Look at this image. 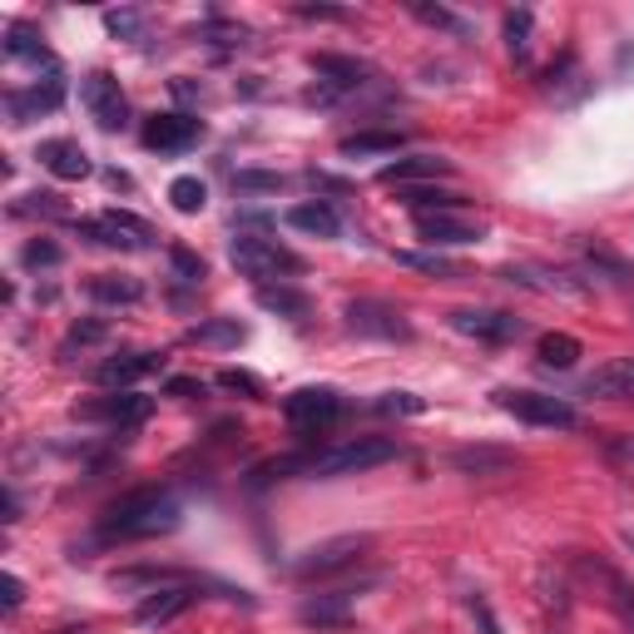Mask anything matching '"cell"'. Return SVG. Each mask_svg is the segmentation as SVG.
<instances>
[{
    "mask_svg": "<svg viewBox=\"0 0 634 634\" xmlns=\"http://www.w3.org/2000/svg\"><path fill=\"white\" fill-rule=\"evenodd\" d=\"M550 634H565V630H550Z\"/></svg>",
    "mask_w": 634,
    "mask_h": 634,
    "instance_id": "46",
    "label": "cell"
},
{
    "mask_svg": "<svg viewBox=\"0 0 634 634\" xmlns=\"http://www.w3.org/2000/svg\"><path fill=\"white\" fill-rule=\"evenodd\" d=\"M238 189H283V179L278 174H238Z\"/></svg>",
    "mask_w": 634,
    "mask_h": 634,
    "instance_id": "43",
    "label": "cell"
},
{
    "mask_svg": "<svg viewBox=\"0 0 634 634\" xmlns=\"http://www.w3.org/2000/svg\"><path fill=\"white\" fill-rule=\"evenodd\" d=\"M347 610H352V590H333V595H318V600L302 605V620L308 624H343Z\"/></svg>",
    "mask_w": 634,
    "mask_h": 634,
    "instance_id": "26",
    "label": "cell"
},
{
    "mask_svg": "<svg viewBox=\"0 0 634 634\" xmlns=\"http://www.w3.org/2000/svg\"><path fill=\"white\" fill-rule=\"evenodd\" d=\"M169 204L179 208V214H199V208L208 204L204 179H194V174H183V179H174V183H169Z\"/></svg>",
    "mask_w": 634,
    "mask_h": 634,
    "instance_id": "31",
    "label": "cell"
},
{
    "mask_svg": "<svg viewBox=\"0 0 634 634\" xmlns=\"http://www.w3.org/2000/svg\"><path fill=\"white\" fill-rule=\"evenodd\" d=\"M35 159L55 174V179H89V154L75 140H45L35 149Z\"/></svg>",
    "mask_w": 634,
    "mask_h": 634,
    "instance_id": "16",
    "label": "cell"
},
{
    "mask_svg": "<svg viewBox=\"0 0 634 634\" xmlns=\"http://www.w3.org/2000/svg\"><path fill=\"white\" fill-rule=\"evenodd\" d=\"M288 224L302 228V234H318V238H337V234H343V218H337V208H327V204H298V208H288Z\"/></svg>",
    "mask_w": 634,
    "mask_h": 634,
    "instance_id": "22",
    "label": "cell"
},
{
    "mask_svg": "<svg viewBox=\"0 0 634 634\" xmlns=\"http://www.w3.org/2000/svg\"><path fill=\"white\" fill-rule=\"evenodd\" d=\"M169 263H174V273H179L183 283H204V259H194L189 248H174Z\"/></svg>",
    "mask_w": 634,
    "mask_h": 634,
    "instance_id": "38",
    "label": "cell"
},
{
    "mask_svg": "<svg viewBox=\"0 0 634 634\" xmlns=\"http://www.w3.org/2000/svg\"><path fill=\"white\" fill-rule=\"evenodd\" d=\"M109 31H115V35H140V15H134V11H109Z\"/></svg>",
    "mask_w": 634,
    "mask_h": 634,
    "instance_id": "42",
    "label": "cell"
},
{
    "mask_svg": "<svg viewBox=\"0 0 634 634\" xmlns=\"http://www.w3.org/2000/svg\"><path fill=\"white\" fill-rule=\"evenodd\" d=\"M347 333L376 337V343H411V323L392 302H376V298L347 302Z\"/></svg>",
    "mask_w": 634,
    "mask_h": 634,
    "instance_id": "6",
    "label": "cell"
},
{
    "mask_svg": "<svg viewBox=\"0 0 634 634\" xmlns=\"http://www.w3.org/2000/svg\"><path fill=\"white\" fill-rule=\"evenodd\" d=\"M402 268H417V273H431V278H462L452 259H441V253H397Z\"/></svg>",
    "mask_w": 634,
    "mask_h": 634,
    "instance_id": "32",
    "label": "cell"
},
{
    "mask_svg": "<svg viewBox=\"0 0 634 634\" xmlns=\"http://www.w3.org/2000/svg\"><path fill=\"white\" fill-rule=\"evenodd\" d=\"M411 15L427 25H436V31H452V35H466V25L456 21L452 11H441V5H421V0H411Z\"/></svg>",
    "mask_w": 634,
    "mask_h": 634,
    "instance_id": "35",
    "label": "cell"
},
{
    "mask_svg": "<svg viewBox=\"0 0 634 634\" xmlns=\"http://www.w3.org/2000/svg\"><path fill=\"white\" fill-rule=\"evenodd\" d=\"M402 446L387 436H352V441H337L327 452H312V456H292V462H273V476H357V471H372V466H387L397 462Z\"/></svg>",
    "mask_w": 634,
    "mask_h": 634,
    "instance_id": "1",
    "label": "cell"
},
{
    "mask_svg": "<svg viewBox=\"0 0 634 634\" xmlns=\"http://www.w3.org/2000/svg\"><path fill=\"white\" fill-rule=\"evenodd\" d=\"M407 144L402 130H362L352 140H343V159H367V154H397Z\"/></svg>",
    "mask_w": 634,
    "mask_h": 634,
    "instance_id": "21",
    "label": "cell"
},
{
    "mask_svg": "<svg viewBox=\"0 0 634 634\" xmlns=\"http://www.w3.org/2000/svg\"><path fill=\"white\" fill-rule=\"evenodd\" d=\"M610 590H614V605H620L624 624H630V630H634V590H630V585H624V581H614V575H610Z\"/></svg>",
    "mask_w": 634,
    "mask_h": 634,
    "instance_id": "41",
    "label": "cell"
},
{
    "mask_svg": "<svg viewBox=\"0 0 634 634\" xmlns=\"http://www.w3.org/2000/svg\"><path fill=\"white\" fill-rule=\"evenodd\" d=\"M417 234L427 238L431 248H462V243H481L486 238V224H476L471 214H417Z\"/></svg>",
    "mask_w": 634,
    "mask_h": 634,
    "instance_id": "10",
    "label": "cell"
},
{
    "mask_svg": "<svg viewBox=\"0 0 634 634\" xmlns=\"http://www.w3.org/2000/svg\"><path fill=\"white\" fill-rule=\"evenodd\" d=\"M89 298L95 302H119V308H134V302L144 298V288L134 278H115V273H99V278H89Z\"/></svg>",
    "mask_w": 634,
    "mask_h": 634,
    "instance_id": "25",
    "label": "cell"
},
{
    "mask_svg": "<svg viewBox=\"0 0 634 634\" xmlns=\"http://www.w3.org/2000/svg\"><path fill=\"white\" fill-rule=\"evenodd\" d=\"M402 204L411 208V214H446V208H462V194H452V189H407L402 194Z\"/></svg>",
    "mask_w": 634,
    "mask_h": 634,
    "instance_id": "27",
    "label": "cell"
},
{
    "mask_svg": "<svg viewBox=\"0 0 634 634\" xmlns=\"http://www.w3.org/2000/svg\"><path fill=\"white\" fill-rule=\"evenodd\" d=\"M174 526H179V501L169 491L144 486V491L119 495L109 505L105 521H99V536L105 540H149V536H169Z\"/></svg>",
    "mask_w": 634,
    "mask_h": 634,
    "instance_id": "2",
    "label": "cell"
},
{
    "mask_svg": "<svg viewBox=\"0 0 634 634\" xmlns=\"http://www.w3.org/2000/svg\"><path fill=\"white\" fill-rule=\"evenodd\" d=\"M376 411H387V417H417L421 397H411V392H387V397L376 402Z\"/></svg>",
    "mask_w": 634,
    "mask_h": 634,
    "instance_id": "37",
    "label": "cell"
},
{
    "mask_svg": "<svg viewBox=\"0 0 634 634\" xmlns=\"http://www.w3.org/2000/svg\"><path fill=\"white\" fill-rule=\"evenodd\" d=\"M80 234H89L95 243H105V248L140 253V248H149L154 228L144 224V218H134V214H119V208H109V214H99V218H85V224H80Z\"/></svg>",
    "mask_w": 634,
    "mask_h": 634,
    "instance_id": "9",
    "label": "cell"
},
{
    "mask_svg": "<svg viewBox=\"0 0 634 634\" xmlns=\"http://www.w3.org/2000/svg\"><path fill=\"white\" fill-rule=\"evenodd\" d=\"M15 214H60L55 194H31V204H15Z\"/></svg>",
    "mask_w": 634,
    "mask_h": 634,
    "instance_id": "44",
    "label": "cell"
},
{
    "mask_svg": "<svg viewBox=\"0 0 634 634\" xmlns=\"http://www.w3.org/2000/svg\"><path fill=\"white\" fill-rule=\"evenodd\" d=\"M259 308H268V312H278V318H292V323H302L312 302L302 298L298 288H288V283H278V288L268 283V288H259Z\"/></svg>",
    "mask_w": 634,
    "mask_h": 634,
    "instance_id": "24",
    "label": "cell"
},
{
    "mask_svg": "<svg viewBox=\"0 0 634 634\" xmlns=\"http://www.w3.org/2000/svg\"><path fill=\"white\" fill-rule=\"evenodd\" d=\"M5 55H11V60H35V65H45V70L55 65L50 50L40 45V35H31L25 25H11V31H5Z\"/></svg>",
    "mask_w": 634,
    "mask_h": 634,
    "instance_id": "28",
    "label": "cell"
},
{
    "mask_svg": "<svg viewBox=\"0 0 634 634\" xmlns=\"http://www.w3.org/2000/svg\"><path fill=\"white\" fill-rule=\"evenodd\" d=\"M228 259H234V268L243 273V278H259V288H268L273 278H292V273H302L298 253L283 248L278 238H263V234H238L234 243H228Z\"/></svg>",
    "mask_w": 634,
    "mask_h": 634,
    "instance_id": "3",
    "label": "cell"
},
{
    "mask_svg": "<svg viewBox=\"0 0 634 634\" xmlns=\"http://www.w3.org/2000/svg\"><path fill=\"white\" fill-rule=\"evenodd\" d=\"M21 600H25L21 575H5V610H21Z\"/></svg>",
    "mask_w": 634,
    "mask_h": 634,
    "instance_id": "45",
    "label": "cell"
},
{
    "mask_svg": "<svg viewBox=\"0 0 634 634\" xmlns=\"http://www.w3.org/2000/svg\"><path fill=\"white\" fill-rule=\"evenodd\" d=\"M367 550V536H343V540H327V546H312L302 560H292V575H333V570L352 565V560H362Z\"/></svg>",
    "mask_w": 634,
    "mask_h": 634,
    "instance_id": "13",
    "label": "cell"
},
{
    "mask_svg": "<svg viewBox=\"0 0 634 634\" xmlns=\"http://www.w3.org/2000/svg\"><path fill=\"white\" fill-rule=\"evenodd\" d=\"M495 407L511 411L516 421H530V427H560V431L581 427V411L570 407V402H560V397H546V392L505 387V392H495Z\"/></svg>",
    "mask_w": 634,
    "mask_h": 634,
    "instance_id": "4",
    "label": "cell"
},
{
    "mask_svg": "<svg viewBox=\"0 0 634 634\" xmlns=\"http://www.w3.org/2000/svg\"><path fill=\"white\" fill-rule=\"evenodd\" d=\"M585 397L634 402V357H620V362H605L600 372H590V376H585Z\"/></svg>",
    "mask_w": 634,
    "mask_h": 634,
    "instance_id": "17",
    "label": "cell"
},
{
    "mask_svg": "<svg viewBox=\"0 0 634 634\" xmlns=\"http://www.w3.org/2000/svg\"><path fill=\"white\" fill-rule=\"evenodd\" d=\"M99 337H105V323H80V327H70V337H65V352H70V347L99 343Z\"/></svg>",
    "mask_w": 634,
    "mask_h": 634,
    "instance_id": "40",
    "label": "cell"
},
{
    "mask_svg": "<svg viewBox=\"0 0 634 634\" xmlns=\"http://www.w3.org/2000/svg\"><path fill=\"white\" fill-rule=\"evenodd\" d=\"M505 45H511V55H516V60H526V55H530V11H511V15H505Z\"/></svg>",
    "mask_w": 634,
    "mask_h": 634,
    "instance_id": "33",
    "label": "cell"
},
{
    "mask_svg": "<svg viewBox=\"0 0 634 634\" xmlns=\"http://www.w3.org/2000/svg\"><path fill=\"white\" fill-rule=\"evenodd\" d=\"M471 620H476V630H481V634H501V624H495V614H491V605H486V595H471Z\"/></svg>",
    "mask_w": 634,
    "mask_h": 634,
    "instance_id": "39",
    "label": "cell"
},
{
    "mask_svg": "<svg viewBox=\"0 0 634 634\" xmlns=\"http://www.w3.org/2000/svg\"><path fill=\"white\" fill-rule=\"evenodd\" d=\"M204 140V124H199L194 115H154L144 119V144L159 154H179L189 149V144Z\"/></svg>",
    "mask_w": 634,
    "mask_h": 634,
    "instance_id": "12",
    "label": "cell"
},
{
    "mask_svg": "<svg viewBox=\"0 0 634 634\" xmlns=\"http://www.w3.org/2000/svg\"><path fill=\"white\" fill-rule=\"evenodd\" d=\"M60 259H65V253H60L50 238H35V243H25V253H21L25 268H55Z\"/></svg>",
    "mask_w": 634,
    "mask_h": 634,
    "instance_id": "36",
    "label": "cell"
},
{
    "mask_svg": "<svg viewBox=\"0 0 634 634\" xmlns=\"http://www.w3.org/2000/svg\"><path fill=\"white\" fill-rule=\"evenodd\" d=\"M452 466H456V471H466V476H501V471H511V466H516V456H511V452H491V446H476V452H456Z\"/></svg>",
    "mask_w": 634,
    "mask_h": 634,
    "instance_id": "23",
    "label": "cell"
},
{
    "mask_svg": "<svg viewBox=\"0 0 634 634\" xmlns=\"http://www.w3.org/2000/svg\"><path fill=\"white\" fill-rule=\"evenodd\" d=\"M452 327L476 337V343H521L526 337V323H521L516 312H501V308H456Z\"/></svg>",
    "mask_w": 634,
    "mask_h": 634,
    "instance_id": "8",
    "label": "cell"
},
{
    "mask_svg": "<svg viewBox=\"0 0 634 634\" xmlns=\"http://www.w3.org/2000/svg\"><path fill=\"white\" fill-rule=\"evenodd\" d=\"M312 75H323L337 89H362L372 70L362 60H347V55H312Z\"/></svg>",
    "mask_w": 634,
    "mask_h": 634,
    "instance_id": "20",
    "label": "cell"
},
{
    "mask_svg": "<svg viewBox=\"0 0 634 634\" xmlns=\"http://www.w3.org/2000/svg\"><path fill=\"white\" fill-rule=\"evenodd\" d=\"M60 99H65V85H60V65H55L50 75L40 80V85L11 89V95H5V115H11V124H31V119H40V115H50V109H60Z\"/></svg>",
    "mask_w": 634,
    "mask_h": 634,
    "instance_id": "11",
    "label": "cell"
},
{
    "mask_svg": "<svg viewBox=\"0 0 634 634\" xmlns=\"http://www.w3.org/2000/svg\"><path fill=\"white\" fill-rule=\"evenodd\" d=\"M189 605H194V590H189V585H164V590H154L149 600L134 610V624H144V630H149V624H169L174 614H183Z\"/></svg>",
    "mask_w": 634,
    "mask_h": 634,
    "instance_id": "19",
    "label": "cell"
},
{
    "mask_svg": "<svg viewBox=\"0 0 634 634\" xmlns=\"http://www.w3.org/2000/svg\"><path fill=\"white\" fill-rule=\"evenodd\" d=\"M164 357L159 352H119V357H105V362L95 367V382L99 387H134L140 376L159 372Z\"/></svg>",
    "mask_w": 634,
    "mask_h": 634,
    "instance_id": "15",
    "label": "cell"
},
{
    "mask_svg": "<svg viewBox=\"0 0 634 634\" xmlns=\"http://www.w3.org/2000/svg\"><path fill=\"white\" fill-rule=\"evenodd\" d=\"M189 343H199V347H238V343H243V327H238L234 318L199 323V327H189Z\"/></svg>",
    "mask_w": 634,
    "mask_h": 634,
    "instance_id": "30",
    "label": "cell"
},
{
    "mask_svg": "<svg viewBox=\"0 0 634 634\" xmlns=\"http://www.w3.org/2000/svg\"><path fill=\"white\" fill-rule=\"evenodd\" d=\"M75 417L109 421V427H140V421L149 417V397H140V392H115V397H99V402L75 407Z\"/></svg>",
    "mask_w": 634,
    "mask_h": 634,
    "instance_id": "14",
    "label": "cell"
},
{
    "mask_svg": "<svg viewBox=\"0 0 634 634\" xmlns=\"http://www.w3.org/2000/svg\"><path fill=\"white\" fill-rule=\"evenodd\" d=\"M218 387H224V392H243V397H253V402H259V397H268V387H263L259 376H253V372H238V367L218 372Z\"/></svg>",
    "mask_w": 634,
    "mask_h": 634,
    "instance_id": "34",
    "label": "cell"
},
{
    "mask_svg": "<svg viewBox=\"0 0 634 634\" xmlns=\"http://www.w3.org/2000/svg\"><path fill=\"white\" fill-rule=\"evenodd\" d=\"M446 174H452V159H441V154H407V159L382 164L376 179L382 183H417V179H446Z\"/></svg>",
    "mask_w": 634,
    "mask_h": 634,
    "instance_id": "18",
    "label": "cell"
},
{
    "mask_svg": "<svg viewBox=\"0 0 634 634\" xmlns=\"http://www.w3.org/2000/svg\"><path fill=\"white\" fill-rule=\"evenodd\" d=\"M80 99H85V109L95 115L99 130H124L130 124V105H124V89H119L115 75H105V70H89L85 80H80Z\"/></svg>",
    "mask_w": 634,
    "mask_h": 634,
    "instance_id": "7",
    "label": "cell"
},
{
    "mask_svg": "<svg viewBox=\"0 0 634 634\" xmlns=\"http://www.w3.org/2000/svg\"><path fill=\"white\" fill-rule=\"evenodd\" d=\"M283 417H288L292 431L318 436V431H327L343 417V397H337L333 387H298L292 397H283Z\"/></svg>",
    "mask_w": 634,
    "mask_h": 634,
    "instance_id": "5",
    "label": "cell"
},
{
    "mask_svg": "<svg viewBox=\"0 0 634 634\" xmlns=\"http://www.w3.org/2000/svg\"><path fill=\"white\" fill-rule=\"evenodd\" d=\"M581 337H570V333H546L540 337V362L546 367H575L581 362Z\"/></svg>",
    "mask_w": 634,
    "mask_h": 634,
    "instance_id": "29",
    "label": "cell"
}]
</instances>
